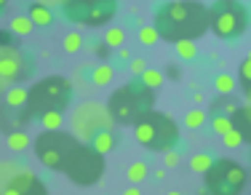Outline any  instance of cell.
<instances>
[{"instance_id":"cell-31","label":"cell","mask_w":251,"mask_h":195,"mask_svg":"<svg viewBox=\"0 0 251 195\" xmlns=\"http://www.w3.org/2000/svg\"><path fill=\"white\" fill-rule=\"evenodd\" d=\"M238 80H241V86L246 88V86H251V59L246 56L241 64H238Z\"/></svg>"},{"instance_id":"cell-25","label":"cell","mask_w":251,"mask_h":195,"mask_svg":"<svg viewBox=\"0 0 251 195\" xmlns=\"http://www.w3.org/2000/svg\"><path fill=\"white\" fill-rule=\"evenodd\" d=\"M184 126L187 128H203L206 126V110H201V107L187 110V115H184Z\"/></svg>"},{"instance_id":"cell-4","label":"cell","mask_w":251,"mask_h":195,"mask_svg":"<svg viewBox=\"0 0 251 195\" xmlns=\"http://www.w3.org/2000/svg\"><path fill=\"white\" fill-rule=\"evenodd\" d=\"M134 139L152 152H169L179 142V126L171 115L150 110L142 121L134 123Z\"/></svg>"},{"instance_id":"cell-26","label":"cell","mask_w":251,"mask_h":195,"mask_svg":"<svg viewBox=\"0 0 251 195\" xmlns=\"http://www.w3.org/2000/svg\"><path fill=\"white\" fill-rule=\"evenodd\" d=\"M211 163H214L211 155H206V152H198V155L190 158V171H195V174H206Z\"/></svg>"},{"instance_id":"cell-35","label":"cell","mask_w":251,"mask_h":195,"mask_svg":"<svg viewBox=\"0 0 251 195\" xmlns=\"http://www.w3.org/2000/svg\"><path fill=\"white\" fill-rule=\"evenodd\" d=\"M128 70H131V73L136 75V78H139V75H142V73H145V70H147V62H145V59H142V56H134V59H131V62H128Z\"/></svg>"},{"instance_id":"cell-46","label":"cell","mask_w":251,"mask_h":195,"mask_svg":"<svg viewBox=\"0 0 251 195\" xmlns=\"http://www.w3.org/2000/svg\"><path fill=\"white\" fill-rule=\"evenodd\" d=\"M198 195H208V193H206V190H201V193H198Z\"/></svg>"},{"instance_id":"cell-6","label":"cell","mask_w":251,"mask_h":195,"mask_svg":"<svg viewBox=\"0 0 251 195\" xmlns=\"http://www.w3.org/2000/svg\"><path fill=\"white\" fill-rule=\"evenodd\" d=\"M203 185L208 195H241L246 187V169L232 158H217L203 174Z\"/></svg>"},{"instance_id":"cell-10","label":"cell","mask_w":251,"mask_h":195,"mask_svg":"<svg viewBox=\"0 0 251 195\" xmlns=\"http://www.w3.org/2000/svg\"><path fill=\"white\" fill-rule=\"evenodd\" d=\"M59 5H62V14L73 24L83 27H101L118 14L115 0H64Z\"/></svg>"},{"instance_id":"cell-28","label":"cell","mask_w":251,"mask_h":195,"mask_svg":"<svg viewBox=\"0 0 251 195\" xmlns=\"http://www.w3.org/2000/svg\"><path fill=\"white\" fill-rule=\"evenodd\" d=\"M19 171H22V166H16V163H0V190H3Z\"/></svg>"},{"instance_id":"cell-12","label":"cell","mask_w":251,"mask_h":195,"mask_svg":"<svg viewBox=\"0 0 251 195\" xmlns=\"http://www.w3.org/2000/svg\"><path fill=\"white\" fill-rule=\"evenodd\" d=\"M0 195H49V187L35 171L22 169L8 185L0 190Z\"/></svg>"},{"instance_id":"cell-44","label":"cell","mask_w":251,"mask_h":195,"mask_svg":"<svg viewBox=\"0 0 251 195\" xmlns=\"http://www.w3.org/2000/svg\"><path fill=\"white\" fill-rule=\"evenodd\" d=\"M246 99H249V104H246V107H251V94H246Z\"/></svg>"},{"instance_id":"cell-5","label":"cell","mask_w":251,"mask_h":195,"mask_svg":"<svg viewBox=\"0 0 251 195\" xmlns=\"http://www.w3.org/2000/svg\"><path fill=\"white\" fill-rule=\"evenodd\" d=\"M251 24V11L238 0H219L208 8V29L222 40H235Z\"/></svg>"},{"instance_id":"cell-9","label":"cell","mask_w":251,"mask_h":195,"mask_svg":"<svg viewBox=\"0 0 251 195\" xmlns=\"http://www.w3.org/2000/svg\"><path fill=\"white\" fill-rule=\"evenodd\" d=\"M77 145H80V142L67 131H43L38 139H35L32 150H35L38 161L43 163L46 169L62 171L64 161L70 158V152H73Z\"/></svg>"},{"instance_id":"cell-8","label":"cell","mask_w":251,"mask_h":195,"mask_svg":"<svg viewBox=\"0 0 251 195\" xmlns=\"http://www.w3.org/2000/svg\"><path fill=\"white\" fill-rule=\"evenodd\" d=\"M112 128H115V123H112L107 107L101 102H94V99L77 104V107L73 110V115H70V134H73L77 142L80 139L91 142L97 134L112 131Z\"/></svg>"},{"instance_id":"cell-43","label":"cell","mask_w":251,"mask_h":195,"mask_svg":"<svg viewBox=\"0 0 251 195\" xmlns=\"http://www.w3.org/2000/svg\"><path fill=\"white\" fill-rule=\"evenodd\" d=\"M5 5H8V3H5V0H0V14L5 11Z\"/></svg>"},{"instance_id":"cell-47","label":"cell","mask_w":251,"mask_h":195,"mask_svg":"<svg viewBox=\"0 0 251 195\" xmlns=\"http://www.w3.org/2000/svg\"><path fill=\"white\" fill-rule=\"evenodd\" d=\"M249 59H251V54H249Z\"/></svg>"},{"instance_id":"cell-13","label":"cell","mask_w":251,"mask_h":195,"mask_svg":"<svg viewBox=\"0 0 251 195\" xmlns=\"http://www.w3.org/2000/svg\"><path fill=\"white\" fill-rule=\"evenodd\" d=\"M230 121H232V128L243 137V142H251V107H238Z\"/></svg>"},{"instance_id":"cell-29","label":"cell","mask_w":251,"mask_h":195,"mask_svg":"<svg viewBox=\"0 0 251 195\" xmlns=\"http://www.w3.org/2000/svg\"><path fill=\"white\" fill-rule=\"evenodd\" d=\"M136 38H139V43H142V46H147V49H152V46L160 40V38H158V32H155L152 27H139Z\"/></svg>"},{"instance_id":"cell-7","label":"cell","mask_w":251,"mask_h":195,"mask_svg":"<svg viewBox=\"0 0 251 195\" xmlns=\"http://www.w3.org/2000/svg\"><path fill=\"white\" fill-rule=\"evenodd\" d=\"M104 158L99 155V152H94L88 145H77L73 152H70V158L64 161V176H67L73 185L77 187H91V185H97V182L104 176Z\"/></svg>"},{"instance_id":"cell-39","label":"cell","mask_w":251,"mask_h":195,"mask_svg":"<svg viewBox=\"0 0 251 195\" xmlns=\"http://www.w3.org/2000/svg\"><path fill=\"white\" fill-rule=\"evenodd\" d=\"M118 59H121V62H131V54L126 49H121V51H118Z\"/></svg>"},{"instance_id":"cell-27","label":"cell","mask_w":251,"mask_h":195,"mask_svg":"<svg viewBox=\"0 0 251 195\" xmlns=\"http://www.w3.org/2000/svg\"><path fill=\"white\" fill-rule=\"evenodd\" d=\"M214 88L219 91V97H230V91L235 88V80H232L227 73H219L217 78H214Z\"/></svg>"},{"instance_id":"cell-20","label":"cell","mask_w":251,"mask_h":195,"mask_svg":"<svg viewBox=\"0 0 251 195\" xmlns=\"http://www.w3.org/2000/svg\"><path fill=\"white\" fill-rule=\"evenodd\" d=\"M5 145H8V150H14V152H25L32 142H29V134H25V131H8Z\"/></svg>"},{"instance_id":"cell-15","label":"cell","mask_w":251,"mask_h":195,"mask_svg":"<svg viewBox=\"0 0 251 195\" xmlns=\"http://www.w3.org/2000/svg\"><path fill=\"white\" fill-rule=\"evenodd\" d=\"M112 78H115V70H112L107 62H101V64H97V67L91 70V86H97V88L110 86Z\"/></svg>"},{"instance_id":"cell-34","label":"cell","mask_w":251,"mask_h":195,"mask_svg":"<svg viewBox=\"0 0 251 195\" xmlns=\"http://www.w3.org/2000/svg\"><path fill=\"white\" fill-rule=\"evenodd\" d=\"M64 51H67V54L80 51V32H67L64 35Z\"/></svg>"},{"instance_id":"cell-37","label":"cell","mask_w":251,"mask_h":195,"mask_svg":"<svg viewBox=\"0 0 251 195\" xmlns=\"http://www.w3.org/2000/svg\"><path fill=\"white\" fill-rule=\"evenodd\" d=\"M94 51H97L99 59H107V56H110V49H107L104 43H97V49H94Z\"/></svg>"},{"instance_id":"cell-14","label":"cell","mask_w":251,"mask_h":195,"mask_svg":"<svg viewBox=\"0 0 251 195\" xmlns=\"http://www.w3.org/2000/svg\"><path fill=\"white\" fill-rule=\"evenodd\" d=\"M27 19L32 22V27H51L53 24V11L46 8L40 3H32L27 11Z\"/></svg>"},{"instance_id":"cell-1","label":"cell","mask_w":251,"mask_h":195,"mask_svg":"<svg viewBox=\"0 0 251 195\" xmlns=\"http://www.w3.org/2000/svg\"><path fill=\"white\" fill-rule=\"evenodd\" d=\"M152 29L160 40L182 43L208 32V8L198 0H174V3L158 5L152 16Z\"/></svg>"},{"instance_id":"cell-33","label":"cell","mask_w":251,"mask_h":195,"mask_svg":"<svg viewBox=\"0 0 251 195\" xmlns=\"http://www.w3.org/2000/svg\"><path fill=\"white\" fill-rule=\"evenodd\" d=\"M222 145H225V147H230V150H235V147H241V145H243V137L235 131V128H230L227 134H222Z\"/></svg>"},{"instance_id":"cell-22","label":"cell","mask_w":251,"mask_h":195,"mask_svg":"<svg viewBox=\"0 0 251 195\" xmlns=\"http://www.w3.org/2000/svg\"><path fill=\"white\" fill-rule=\"evenodd\" d=\"M123 27H107L104 29V38H101V43L107 46V49H121L123 46Z\"/></svg>"},{"instance_id":"cell-30","label":"cell","mask_w":251,"mask_h":195,"mask_svg":"<svg viewBox=\"0 0 251 195\" xmlns=\"http://www.w3.org/2000/svg\"><path fill=\"white\" fill-rule=\"evenodd\" d=\"M174 46H176L179 59H195L198 56V46H195L193 40H182V43H174Z\"/></svg>"},{"instance_id":"cell-19","label":"cell","mask_w":251,"mask_h":195,"mask_svg":"<svg viewBox=\"0 0 251 195\" xmlns=\"http://www.w3.org/2000/svg\"><path fill=\"white\" fill-rule=\"evenodd\" d=\"M235 110H238V104L232 102L230 97H217L211 102V112L214 115H222V118H232L235 115Z\"/></svg>"},{"instance_id":"cell-11","label":"cell","mask_w":251,"mask_h":195,"mask_svg":"<svg viewBox=\"0 0 251 195\" xmlns=\"http://www.w3.org/2000/svg\"><path fill=\"white\" fill-rule=\"evenodd\" d=\"M35 70V59L25 54L19 46L11 49H0V80L5 86H19L22 80H27Z\"/></svg>"},{"instance_id":"cell-32","label":"cell","mask_w":251,"mask_h":195,"mask_svg":"<svg viewBox=\"0 0 251 195\" xmlns=\"http://www.w3.org/2000/svg\"><path fill=\"white\" fill-rule=\"evenodd\" d=\"M211 128L217 134H227L232 128V121L230 118H222V115H211Z\"/></svg>"},{"instance_id":"cell-41","label":"cell","mask_w":251,"mask_h":195,"mask_svg":"<svg viewBox=\"0 0 251 195\" xmlns=\"http://www.w3.org/2000/svg\"><path fill=\"white\" fill-rule=\"evenodd\" d=\"M203 99H206V97H203V94H201V91H195V94H193V102H195V104H201V102H203Z\"/></svg>"},{"instance_id":"cell-3","label":"cell","mask_w":251,"mask_h":195,"mask_svg":"<svg viewBox=\"0 0 251 195\" xmlns=\"http://www.w3.org/2000/svg\"><path fill=\"white\" fill-rule=\"evenodd\" d=\"M73 99V83L62 75H49L38 80L32 88H27V104L25 115L27 118H40L46 112H64Z\"/></svg>"},{"instance_id":"cell-40","label":"cell","mask_w":251,"mask_h":195,"mask_svg":"<svg viewBox=\"0 0 251 195\" xmlns=\"http://www.w3.org/2000/svg\"><path fill=\"white\" fill-rule=\"evenodd\" d=\"M123 195H145L139 190V187H128V190H123Z\"/></svg>"},{"instance_id":"cell-16","label":"cell","mask_w":251,"mask_h":195,"mask_svg":"<svg viewBox=\"0 0 251 195\" xmlns=\"http://www.w3.org/2000/svg\"><path fill=\"white\" fill-rule=\"evenodd\" d=\"M88 147H91L94 152H99V155L104 158L107 152H112V150H115V134H112V131L97 134V137L91 139V145H88Z\"/></svg>"},{"instance_id":"cell-24","label":"cell","mask_w":251,"mask_h":195,"mask_svg":"<svg viewBox=\"0 0 251 195\" xmlns=\"http://www.w3.org/2000/svg\"><path fill=\"white\" fill-rule=\"evenodd\" d=\"M8 32L25 38V35L32 32V22H29L27 16H14V19H11V24H8Z\"/></svg>"},{"instance_id":"cell-42","label":"cell","mask_w":251,"mask_h":195,"mask_svg":"<svg viewBox=\"0 0 251 195\" xmlns=\"http://www.w3.org/2000/svg\"><path fill=\"white\" fill-rule=\"evenodd\" d=\"M5 91H8V86H5L3 80H0V94H5Z\"/></svg>"},{"instance_id":"cell-38","label":"cell","mask_w":251,"mask_h":195,"mask_svg":"<svg viewBox=\"0 0 251 195\" xmlns=\"http://www.w3.org/2000/svg\"><path fill=\"white\" fill-rule=\"evenodd\" d=\"M166 75H169V78H179V67H176V64H166Z\"/></svg>"},{"instance_id":"cell-36","label":"cell","mask_w":251,"mask_h":195,"mask_svg":"<svg viewBox=\"0 0 251 195\" xmlns=\"http://www.w3.org/2000/svg\"><path fill=\"white\" fill-rule=\"evenodd\" d=\"M176 163H179V155L174 150H169V152H166V166H176Z\"/></svg>"},{"instance_id":"cell-2","label":"cell","mask_w":251,"mask_h":195,"mask_svg":"<svg viewBox=\"0 0 251 195\" xmlns=\"http://www.w3.org/2000/svg\"><path fill=\"white\" fill-rule=\"evenodd\" d=\"M107 112H110L112 123L121 126H134L136 121L147 115L155 107V91L142 86L139 80H128V83L118 86L107 99Z\"/></svg>"},{"instance_id":"cell-17","label":"cell","mask_w":251,"mask_h":195,"mask_svg":"<svg viewBox=\"0 0 251 195\" xmlns=\"http://www.w3.org/2000/svg\"><path fill=\"white\" fill-rule=\"evenodd\" d=\"M147 176H150V166H147L145 161H134V163L128 166V171H126V179H128L134 187H139L142 182L147 179Z\"/></svg>"},{"instance_id":"cell-23","label":"cell","mask_w":251,"mask_h":195,"mask_svg":"<svg viewBox=\"0 0 251 195\" xmlns=\"http://www.w3.org/2000/svg\"><path fill=\"white\" fill-rule=\"evenodd\" d=\"M38 121H40V126H43V131H62L64 118H62V112H46Z\"/></svg>"},{"instance_id":"cell-21","label":"cell","mask_w":251,"mask_h":195,"mask_svg":"<svg viewBox=\"0 0 251 195\" xmlns=\"http://www.w3.org/2000/svg\"><path fill=\"white\" fill-rule=\"evenodd\" d=\"M136 80H139L142 86H147L150 91H158V88L163 86V73H160V70H145Z\"/></svg>"},{"instance_id":"cell-18","label":"cell","mask_w":251,"mask_h":195,"mask_svg":"<svg viewBox=\"0 0 251 195\" xmlns=\"http://www.w3.org/2000/svg\"><path fill=\"white\" fill-rule=\"evenodd\" d=\"M27 104V88H22V86H8V91H5V107L8 110H19V107H25Z\"/></svg>"},{"instance_id":"cell-45","label":"cell","mask_w":251,"mask_h":195,"mask_svg":"<svg viewBox=\"0 0 251 195\" xmlns=\"http://www.w3.org/2000/svg\"><path fill=\"white\" fill-rule=\"evenodd\" d=\"M166 195H182V193H176V190H171V193H166Z\"/></svg>"}]
</instances>
